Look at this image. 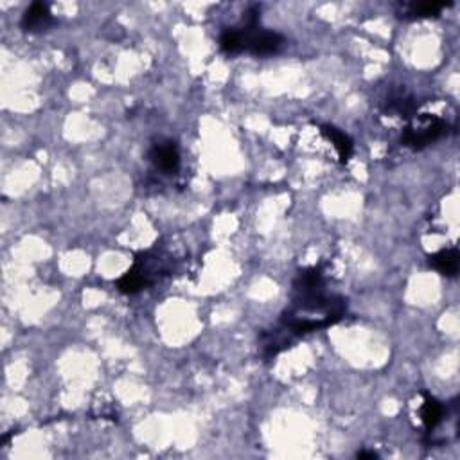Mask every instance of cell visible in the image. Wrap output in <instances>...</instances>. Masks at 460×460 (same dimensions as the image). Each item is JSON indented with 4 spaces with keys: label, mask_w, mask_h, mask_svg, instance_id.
<instances>
[{
    "label": "cell",
    "mask_w": 460,
    "mask_h": 460,
    "mask_svg": "<svg viewBox=\"0 0 460 460\" xmlns=\"http://www.w3.org/2000/svg\"><path fill=\"white\" fill-rule=\"evenodd\" d=\"M446 123L435 116H421L417 117L410 126L404 130L401 137V144L412 150H423L428 144L435 143L446 133Z\"/></svg>",
    "instance_id": "obj_1"
},
{
    "label": "cell",
    "mask_w": 460,
    "mask_h": 460,
    "mask_svg": "<svg viewBox=\"0 0 460 460\" xmlns=\"http://www.w3.org/2000/svg\"><path fill=\"white\" fill-rule=\"evenodd\" d=\"M53 15H51L49 6L44 2H34L26 9L22 16V29L29 33H40V31L49 29L53 26Z\"/></svg>",
    "instance_id": "obj_2"
},
{
    "label": "cell",
    "mask_w": 460,
    "mask_h": 460,
    "mask_svg": "<svg viewBox=\"0 0 460 460\" xmlns=\"http://www.w3.org/2000/svg\"><path fill=\"white\" fill-rule=\"evenodd\" d=\"M151 160L157 165V169H160L162 173H171L178 171L180 168V153L178 148L175 146V143H162L155 144L151 150Z\"/></svg>",
    "instance_id": "obj_3"
},
{
    "label": "cell",
    "mask_w": 460,
    "mask_h": 460,
    "mask_svg": "<svg viewBox=\"0 0 460 460\" xmlns=\"http://www.w3.org/2000/svg\"><path fill=\"white\" fill-rule=\"evenodd\" d=\"M459 262L460 255L456 248H448V250H441L437 254L430 255L431 268L441 273V275H446V277H455L456 272H459Z\"/></svg>",
    "instance_id": "obj_4"
},
{
    "label": "cell",
    "mask_w": 460,
    "mask_h": 460,
    "mask_svg": "<svg viewBox=\"0 0 460 460\" xmlns=\"http://www.w3.org/2000/svg\"><path fill=\"white\" fill-rule=\"evenodd\" d=\"M417 101L412 98L408 92L404 90H399V92H392L389 96V101H387V110L392 113H397L403 119H412L417 112Z\"/></svg>",
    "instance_id": "obj_5"
},
{
    "label": "cell",
    "mask_w": 460,
    "mask_h": 460,
    "mask_svg": "<svg viewBox=\"0 0 460 460\" xmlns=\"http://www.w3.org/2000/svg\"><path fill=\"white\" fill-rule=\"evenodd\" d=\"M322 135L329 140L334 146V150L338 151V157H340V162H347L352 155V140L349 139L344 131H340L338 128L329 126V124H324L320 128Z\"/></svg>",
    "instance_id": "obj_6"
},
{
    "label": "cell",
    "mask_w": 460,
    "mask_h": 460,
    "mask_svg": "<svg viewBox=\"0 0 460 460\" xmlns=\"http://www.w3.org/2000/svg\"><path fill=\"white\" fill-rule=\"evenodd\" d=\"M421 419H423L426 430H434L444 419V407L435 397L424 396V403L421 407Z\"/></svg>",
    "instance_id": "obj_7"
},
{
    "label": "cell",
    "mask_w": 460,
    "mask_h": 460,
    "mask_svg": "<svg viewBox=\"0 0 460 460\" xmlns=\"http://www.w3.org/2000/svg\"><path fill=\"white\" fill-rule=\"evenodd\" d=\"M146 285H148V281H146V277H144V273L140 272L137 266H133V268L128 270L123 277L119 279V282H117V288H119L121 293L131 295V293L140 292V290H143Z\"/></svg>",
    "instance_id": "obj_8"
},
{
    "label": "cell",
    "mask_w": 460,
    "mask_h": 460,
    "mask_svg": "<svg viewBox=\"0 0 460 460\" xmlns=\"http://www.w3.org/2000/svg\"><path fill=\"white\" fill-rule=\"evenodd\" d=\"M446 2H419L412 4L408 8V19H428V16H437L446 8Z\"/></svg>",
    "instance_id": "obj_9"
},
{
    "label": "cell",
    "mask_w": 460,
    "mask_h": 460,
    "mask_svg": "<svg viewBox=\"0 0 460 460\" xmlns=\"http://www.w3.org/2000/svg\"><path fill=\"white\" fill-rule=\"evenodd\" d=\"M220 47H221V51H225L227 54L241 53V51H243V47H241L240 31H237L236 27L223 31V34H221V38H220Z\"/></svg>",
    "instance_id": "obj_10"
},
{
    "label": "cell",
    "mask_w": 460,
    "mask_h": 460,
    "mask_svg": "<svg viewBox=\"0 0 460 460\" xmlns=\"http://www.w3.org/2000/svg\"><path fill=\"white\" fill-rule=\"evenodd\" d=\"M356 456H358V459H378V453H374V451H359Z\"/></svg>",
    "instance_id": "obj_11"
}]
</instances>
